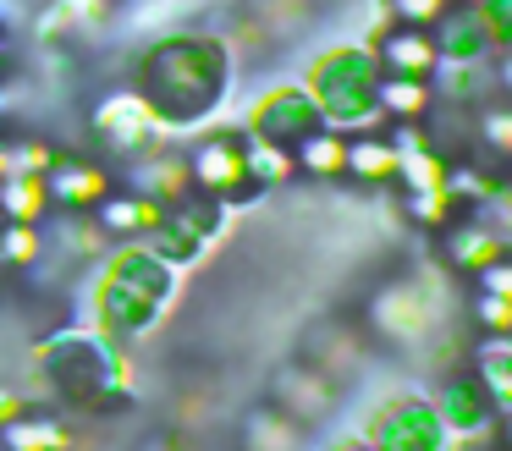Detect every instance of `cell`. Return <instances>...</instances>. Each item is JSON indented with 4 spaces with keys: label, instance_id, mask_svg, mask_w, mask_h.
<instances>
[{
    "label": "cell",
    "instance_id": "4",
    "mask_svg": "<svg viewBox=\"0 0 512 451\" xmlns=\"http://www.w3.org/2000/svg\"><path fill=\"white\" fill-rule=\"evenodd\" d=\"M358 182H391L397 176V143L386 138H347V171Z\"/></svg>",
    "mask_w": 512,
    "mask_h": 451
},
{
    "label": "cell",
    "instance_id": "8",
    "mask_svg": "<svg viewBox=\"0 0 512 451\" xmlns=\"http://www.w3.org/2000/svg\"><path fill=\"white\" fill-rule=\"evenodd\" d=\"M474 319H479L485 336H512V303H507V297H496V292H479Z\"/></svg>",
    "mask_w": 512,
    "mask_h": 451
},
{
    "label": "cell",
    "instance_id": "13",
    "mask_svg": "<svg viewBox=\"0 0 512 451\" xmlns=\"http://www.w3.org/2000/svg\"><path fill=\"white\" fill-rule=\"evenodd\" d=\"M474 451H507V446H474Z\"/></svg>",
    "mask_w": 512,
    "mask_h": 451
},
{
    "label": "cell",
    "instance_id": "7",
    "mask_svg": "<svg viewBox=\"0 0 512 451\" xmlns=\"http://www.w3.org/2000/svg\"><path fill=\"white\" fill-rule=\"evenodd\" d=\"M100 220L111 231H138V226L155 220V209H149L144 198H111V204H100Z\"/></svg>",
    "mask_w": 512,
    "mask_h": 451
},
{
    "label": "cell",
    "instance_id": "11",
    "mask_svg": "<svg viewBox=\"0 0 512 451\" xmlns=\"http://www.w3.org/2000/svg\"><path fill=\"white\" fill-rule=\"evenodd\" d=\"M496 83H501V94L512 99V50H501V61H496Z\"/></svg>",
    "mask_w": 512,
    "mask_h": 451
},
{
    "label": "cell",
    "instance_id": "1",
    "mask_svg": "<svg viewBox=\"0 0 512 451\" xmlns=\"http://www.w3.org/2000/svg\"><path fill=\"white\" fill-rule=\"evenodd\" d=\"M380 66H386V77H430L441 66V50H435L430 28H402L397 22L380 39Z\"/></svg>",
    "mask_w": 512,
    "mask_h": 451
},
{
    "label": "cell",
    "instance_id": "12",
    "mask_svg": "<svg viewBox=\"0 0 512 451\" xmlns=\"http://www.w3.org/2000/svg\"><path fill=\"white\" fill-rule=\"evenodd\" d=\"M507 451H512V413H507Z\"/></svg>",
    "mask_w": 512,
    "mask_h": 451
},
{
    "label": "cell",
    "instance_id": "9",
    "mask_svg": "<svg viewBox=\"0 0 512 451\" xmlns=\"http://www.w3.org/2000/svg\"><path fill=\"white\" fill-rule=\"evenodd\" d=\"M391 11H397L402 28H435L452 11V0H391Z\"/></svg>",
    "mask_w": 512,
    "mask_h": 451
},
{
    "label": "cell",
    "instance_id": "2",
    "mask_svg": "<svg viewBox=\"0 0 512 451\" xmlns=\"http://www.w3.org/2000/svg\"><path fill=\"white\" fill-rule=\"evenodd\" d=\"M375 105L397 121H424L435 110L430 77H380L375 83Z\"/></svg>",
    "mask_w": 512,
    "mask_h": 451
},
{
    "label": "cell",
    "instance_id": "6",
    "mask_svg": "<svg viewBox=\"0 0 512 451\" xmlns=\"http://www.w3.org/2000/svg\"><path fill=\"white\" fill-rule=\"evenodd\" d=\"M292 446H298V429H292V418L259 413L254 424H248V451H292Z\"/></svg>",
    "mask_w": 512,
    "mask_h": 451
},
{
    "label": "cell",
    "instance_id": "5",
    "mask_svg": "<svg viewBox=\"0 0 512 451\" xmlns=\"http://www.w3.org/2000/svg\"><path fill=\"white\" fill-rule=\"evenodd\" d=\"M292 165H303L309 176H342L347 171V138H336V132H309V138H298V149H292Z\"/></svg>",
    "mask_w": 512,
    "mask_h": 451
},
{
    "label": "cell",
    "instance_id": "3",
    "mask_svg": "<svg viewBox=\"0 0 512 451\" xmlns=\"http://www.w3.org/2000/svg\"><path fill=\"white\" fill-rule=\"evenodd\" d=\"M446 259H452L457 270H474L479 275L485 264L501 259V237L490 226H468V220H463V226L446 231Z\"/></svg>",
    "mask_w": 512,
    "mask_h": 451
},
{
    "label": "cell",
    "instance_id": "10",
    "mask_svg": "<svg viewBox=\"0 0 512 451\" xmlns=\"http://www.w3.org/2000/svg\"><path fill=\"white\" fill-rule=\"evenodd\" d=\"M479 292H496V297H507V303H512V259L485 264V270H479Z\"/></svg>",
    "mask_w": 512,
    "mask_h": 451
}]
</instances>
